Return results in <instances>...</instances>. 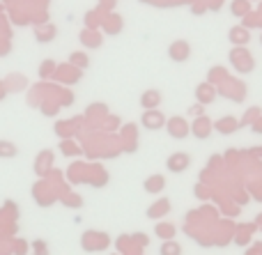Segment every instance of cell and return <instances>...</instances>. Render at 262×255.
Returning <instances> with one entry per match:
<instances>
[{
  "label": "cell",
  "instance_id": "cell-6",
  "mask_svg": "<svg viewBox=\"0 0 262 255\" xmlns=\"http://www.w3.org/2000/svg\"><path fill=\"white\" fill-rule=\"evenodd\" d=\"M195 99H198V104H203V106H209L214 99H216V87L212 85L209 81H205V83H200L198 87H195Z\"/></svg>",
  "mask_w": 262,
  "mask_h": 255
},
{
  "label": "cell",
  "instance_id": "cell-2",
  "mask_svg": "<svg viewBox=\"0 0 262 255\" xmlns=\"http://www.w3.org/2000/svg\"><path fill=\"white\" fill-rule=\"evenodd\" d=\"M214 131V122L207 118V115H195L193 122H191V133H193L198 141H207Z\"/></svg>",
  "mask_w": 262,
  "mask_h": 255
},
{
  "label": "cell",
  "instance_id": "cell-1",
  "mask_svg": "<svg viewBox=\"0 0 262 255\" xmlns=\"http://www.w3.org/2000/svg\"><path fill=\"white\" fill-rule=\"evenodd\" d=\"M166 129L168 133H170V138H175V141H184L186 136L191 133V124L186 118H182V115H175V118H168L166 120Z\"/></svg>",
  "mask_w": 262,
  "mask_h": 255
},
{
  "label": "cell",
  "instance_id": "cell-11",
  "mask_svg": "<svg viewBox=\"0 0 262 255\" xmlns=\"http://www.w3.org/2000/svg\"><path fill=\"white\" fill-rule=\"evenodd\" d=\"M159 255H182V246L175 239H163V244L159 246Z\"/></svg>",
  "mask_w": 262,
  "mask_h": 255
},
{
  "label": "cell",
  "instance_id": "cell-18",
  "mask_svg": "<svg viewBox=\"0 0 262 255\" xmlns=\"http://www.w3.org/2000/svg\"><path fill=\"white\" fill-rule=\"evenodd\" d=\"M203 108H205V106H203V104L193 106V108H189V115H203Z\"/></svg>",
  "mask_w": 262,
  "mask_h": 255
},
{
  "label": "cell",
  "instance_id": "cell-13",
  "mask_svg": "<svg viewBox=\"0 0 262 255\" xmlns=\"http://www.w3.org/2000/svg\"><path fill=\"white\" fill-rule=\"evenodd\" d=\"M18 154V147L9 141H0V159H14Z\"/></svg>",
  "mask_w": 262,
  "mask_h": 255
},
{
  "label": "cell",
  "instance_id": "cell-16",
  "mask_svg": "<svg viewBox=\"0 0 262 255\" xmlns=\"http://www.w3.org/2000/svg\"><path fill=\"white\" fill-rule=\"evenodd\" d=\"M72 62L78 64V67H88V58H85L83 53H74V55H72Z\"/></svg>",
  "mask_w": 262,
  "mask_h": 255
},
{
  "label": "cell",
  "instance_id": "cell-10",
  "mask_svg": "<svg viewBox=\"0 0 262 255\" xmlns=\"http://www.w3.org/2000/svg\"><path fill=\"white\" fill-rule=\"evenodd\" d=\"M168 212H170V202H168L166 198H161V200L154 202V205L147 210V219H163Z\"/></svg>",
  "mask_w": 262,
  "mask_h": 255
},
{
  "label": "cell",
  "instance_id": "cell-20",
  "mask_svg": "<svg viewBox=\"0 0 262 255\" xmlns=\"http://www.w3.org/2000/svg\"><path fill=\"white\" fill-rule=\"evenodd\" d=\"M253 131H262V122H253Z\"/></svg>",
  "mask_w": 262,
  "mask_h": 255
},
{
  "label": "cell",
  "instance_id": "cell-12",
  "mask_svg": "<svg viewBox=\"0 0 262 255\" xmlns=\"http://www.w3.org/2000/svg\"><path fill=\"white\" fill-rule=\"evenodd\" d=\"M175 225L172 223H159L157 230H154V235H157L159 239H175Z\"/></svg>",
  "mask_w": 262,
  "mask_h": 255
},
{
  "label": "cell",
  "instance_id": "cell-5",
  "mask_svg": "<svg viewBox=\"0 0 262 255\" xmlns=\"http://www.w3.org/2000/svg\"><path fill=\"white\" fill-rule=\"evenodd\" d=\"M166 115L161 113L159 108H152V110H145L143 118H140V124H143L145 129H149V131H159V129L166 127Z\"/></svg>",
  "mask_w": 262,
  "mask_h": 255
},
{
  "label": "cell",
  "instance_id": "cell-15",
  "mask_svg": "<svg viewBox=\"0 0 262 255\" xmlns=\"http://www.w3.org/2000/svg\"><path fill=\"white\" fill-rule=\"evenodd\" d=\"M32 248H35L37 255H46V253H49V251H46V242H44V239H37V242L32 244Z\"/></svg>",
  "mask_w": 262,
  "mask_h": 255
},
{
  "label": "cell",
  "instance_id": "cell-8",
  "mask_svg": "<svg viewBox=\"0 0 262 255\" xmlns=\"http://www.w3.org/2000/svg\"><path fill=\"white\" fill-rule=\"evenodd\" d=\"M143 189H145V193H154V196H157V193H161L163 189H166V177L159 173L149 175V177L143 182Z\"/></svg>",
  "mask_w": 262,
  "mask_h": 255
},
{
  "label": "cell",
  "instance_id": "cell-4",
  "mask_svg": "<svg viewBox=\"0 0 262 255\" xmlns=\"http://www.w3.org/2000/svg\"><path fill=\"white\" fill-rule=\"evenodd\" d=\"M168 58L172 62H186L191 58V44L186 39H175L170 46H168Z\"/></svg>",
  "mask_w": 262,
  "mask_h": 255
},
{
  "label": "cell",
  "instance_id": "cell-19",
  "mask_svg": "<svg viewBox=\"0 0 262 255\" xmlns=\"http://www.w3.org/2000/svg\"><path fill=\"white\" fill-rule=\"evenodd\" d=\"M62 150H64V152H69V156L76 154V152H78L76 147H74V145H67V143H62Z\"/></svg>",
  "mask_w": 262,
  "mask_h": 255
},
{
  "label": "cell",
  "instance_id": "cell-3",
  "mask_svg": "<svg viewBox=\"0 0 262 255\" xmlns=\"http://www.w3.org/2000/svg\"><path fill=\"white\" fill-rule=\"evenodd\" d=\"M189 166H191V154H186V152H172V154L166 159L168 173L182 175V173H186V168H189Z\"/></svg>",
  "mask_w": 262,
  "mask_h": 255
},
{
  "label": "cell",
  "instance_id": "cell-9",
  "mask_svg": "<svg viewBox=\"0 0 262 255\" xmlns=\"http://www.w3.org/2000/svg\"><path fill=\"white\" fill-rule=\"evenodd\" d=\"M237 129H239V122H237L235 118H221L219 122H214V131H219L221 136H230V133H235Z\"/></svg>",
  "mask_w": 262,
  "mask_h": 255
},
{
  "label": "cell",
  "instance_id": "cell-14",
  "mask_svg": "<svg viewBox=\"0 0 262 255\" xmlns=\"http://www.w3.org/2000/svg\"><path fill=\"white\" fill-rule=\"evenodd\" d=\"M230 39H232V44H246V41H249V32H246L244 28H232Z\"/></svg>",
  "mask_w": 262,
  "mask_h": 255
},
{
  "label": "cell",
  "instance_id": "cell-17",
  "mask_svg": "<svg viewBox=\"0 0 262 255\" xmlns=\"http://www.w3.org/2000/svg\"><path fill=\"white\" fill-rule=\"evenodd\" d=\"M232 12H235L237 16H242V14L249 12V5H244V3H235V5H232Z\"/></svg>",
  "mask_w": 262,
  "mask_h": 255
},
{
  "label": "cell",
  "instance_id": "cell-7",
  "mask_svg": "<svg viewBox=\"0 0 262 255\" xmlns=\"http://www.w3.org/2000/svg\"><path fill=\"white\" fill-rule=\"evenodd\" d=\"M161 92L159 90H145L143 95H140V106H143V110H152V108H159L161 106Z\"/></svg>",
  "mask_w": 262,
  "mask_h": 255
}]
</instances>
